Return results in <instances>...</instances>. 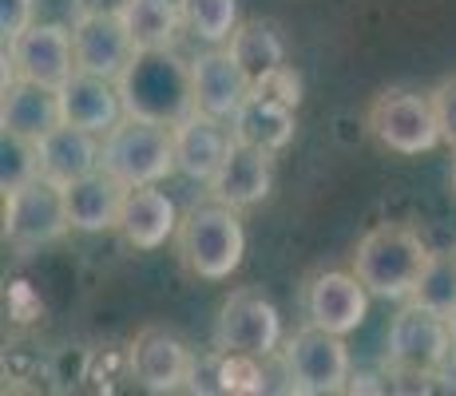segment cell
<instances>
[{"label": "cell", "instance_id": "484cf974", "mask_svg": "<svg viewBox=\"0 0 456 396\" xmlns=\"http://www.w3.org/2000/svg\"><path fill=\"white\" fill-rule=\"evenodd\" d=\"M413 302L444 317L456 313V250H433V258H428L425 274L413 289Z\"/></svg>", "mask_w": 456, "mask_h": 396}, {"label": "cell", "instance_id": "5bb4252c", "mask_svg": "<svg viewBox=\"0 0 456 396\" xmlns=\"http://www.w3.org/2000/svg\"><path fill=\"white\" fill-rule=\"evenodd\" d=\"M76 72H92L103 79H119L135 56V44L124 16H76L72 20Z\"/></svg>", "mask_w": 456, "mask_h": 396}, {"label": "cell", "instance_id": "8992f818", "mask_svg": "<svg viewBox=\"0 0 456 396\" xmlns=\"http://www.w3.org/2000/svg\"><path fill=\"white\" fill-rule=\"evenodd\" d=\"M278 360H282L286 392L330 396V392H346L349 381H354L349 349L341 341V333H330L310 321L294 337H286V345L278 349Z\"/></svg>", "mask_w": 456, "mask_h": 396}, {"label": "cell", "instance_id": "4fadbf2b", "mask_svg": "<svg viewBox=\"0 0 456 396\" xmlns=\"http://www.w3.org/2000/svg\"><path fill=\"white\" fill-rule=\"evenodd\" d=\"M191 87H195V108L226 123L234 119L242 100L254 92L239 60L231 56V48H218V44H210L207 52H199L191 60Z\"/></svg>", "mask_w": 456, "mask_h": 396}, {"label": "cell", "instance_id": "6da1fadb", "mask_svg": "<svg viewBox=\"0 0 456 396\" xmlns=\"http://www.w3.org/2000/svg\"><path fill=\"white\" fill-rule=\"evenodd\" d=\"M119 84L124 116L155 119L175 127L195 111V87H191V60H183L175 48H143L131 56Z\"/></svg>", "mask_w": 456, "mask_h": 396}, {"label": "cell", "instance_id": "f1b7e54d", "mask_svg": "<svg viewBox=\"0 0 456 396\" xmlns=\"http://www.w3.org/2000/svg\"><path fill=\"white\" fill-rule=\"evenodd\" d=\"M428 100H433L436 127H441L444 147H452V151H456V76H444L441 84L428 92Z\"/></svg>", "mask_w": 456, "mask_h": 396}, {"label": "cell", "instance_id": "f546056e", "mask_svg": "<svg viewBox=\"0 0 456 396\" xmlns=\"http://www.w3.org/2000/svg\"><path fill=\"white\" fill-rule=\"evenodd\" d=\"M254 92H266V95H274V100H282V103H290V108H297V103H302V76H297L290 64H282L274 76L262 79Z\"/></svg>", "mask_w": 456, "mask_h": 396}, {"label": "cell", "instance_id": "ba28073f", "mask_svg": "<svg viewBox=\"0 0 456 396\" xmlns=\"http://www.w3.org/2000/svg\"><path fill=\"white\" fill-rule=\"evenodd\" d=\"M210 345L218 353H254V357H270L282 349V317L278 305L270 302L262 289H231L218 305L215 317V333Z\"/></svg>", "mask_w": 456, "mask_h": 396}, {"label": "cell", "instance_id": "603a6c76", "mask_svg": "<svg viewBox=\"0 0 456 396\" xmlns=\"http://www.w3.org/2000/svg\"><path fill=\"white\" fill-rule=\"evenodd\" d=\"M226 48H231V56L247 72L250 87H258L262 79L274 76L286 64V44L278 36V24H270V20H239V28L226 40Z\"/></svg>", "mask_w": 456, "mask_h": 396}, {"label": "cell", "instance_id": "d6986e66", "mask_svg": "<svg viewBox=\"0 0 456 396\" xmlns=\"http://www.w3.org/2000/svg\"><path fill=\"white\" fill-rule=\"evenodd\" d=\"M179 206L167 198V190H159V182L127 187L119 234L135 250H159V246H167V238H175V230H179Z\"/></svg>", "mask_w": 456, "mask_h": 396}, {"label": "cell", "instance_id": "4316f807", "mask_svg": "<svg viewBox=\"0 0 456 396\" xmlns=\"http://www.w3.org/2000/svg\"><path fill=\"white\" fill-rule=\"evenodd\" d=\"M262 360L266 357H254V353H218V392H234V396L262 392L266 389Z\"/></svg>", "mask_w": 456, "mask_h": 396}, {"label": "cell", "instance_id": "30bf717a", "mask_svg": "<svg viewBox=\"0 0 456 396\" xmlns=\"http://www.w3.org/2000/svg\"><path fill=\"white\" fill-rule=\"evenodd\" d=\"M4 68H12V76L20 79H37V84L60 92L76 76L72 28H64V24H28L20 36L4 40Z\"/></svg>", "mask_w": 456, "mask_h": 396}, {"label": "cell", "instance_id": "836d02e7", "mask_svg": "<svg viewBox=\"0 0 456 396\" xmlns=\"http://www.w3.org/2000/svg\"><path fill=\"white\" fill-rule=\"evenodd\" d=\"M452 195H456V158H452Z\"/></svg>", "mask_w": 456, "mask_h": 396}, {"label": "cell", "instance_id": "44dd1931", "mask_svg": "<svg viewBox=\"0 0 456 396\" xmlns=\"http://www.w3.org/2000/svg\"><path fill=\"white\" fill-rule=\"evenodd\" d=\"M0 123H4L8 135L20 139H37L44 131H52L56 123H64L60 111V92L56 87H44L37 79H4V103H0Z\"/></svg>", "mask_w": 456, "mask_h": 396}, {"label": "cell", "instance_id": "e0dca14e", "mask_svg": "<svg viewBox=\"0 0 456 396\" xmlns=\"http://www.w3.org/2000/svg\"><path fill=\"white\" fill-rule=\"evenodd\" d=\"M37 166L56 187H72L76 179L100 171V135L72 123H56L37 139Z\"/></svg>", "mask_w": 456, "mask_h": 396}, {"label": "cell", "instance_id": "cb8c5ba5", "mask_svg": "<svg viewBox=\"0 0 456 396\" xmlns=\"http://www.w3.org/2000/svg\"><path fill=\"white\" fill-rule=\"evenodd\" d=\"M124 24L131 32V44L135 52L143 48H175L183 32V12H179V0H131Z\"/></svg>", "mask_w": 456, "mask_h": 396}, {"label": "cell", "instance_id": "ac0fdd59", "mask_svg": "<svg viewBox=\"0 0 456 396\" xmlns=\"http://www.w3.org/2000/svg\"><path fill=\"white\" fill-rule=\"evenodd\" d=\"M124 198L127 187L100 171L76 179L72 187H64V206H68V222L80 234H103V230H119V214H124Z\"/></svg>", "mask_w": 456, "mask_h": 396}, {"label": "cell", "instance_id": "7a4b0ae2", "mask_svg": "<svg viewBox=\"0 0 456 396\" xmlns=\"http://www.w3.org/2000/svg\"><path fill=\"white\" fill-rule=\"evenodd\" d=\"M428 258H433V250H428V242L420 238L417 226L377 222L373 230H365L357 238L354 274L365 281V289H370L373 297L405 302V297H413Z\"/></svg>", "mask_w": 456, "mask_h": 396}, {"label": "cell", "instance_id": "3957f363", "mask_svg": "<svg viewBox=\"0 0 456 396\" xmlns=\"http://www.w3.org/2000/svg\"><path fill=\"white\" fill-rule=\"evenodd\" d=\"M175 250L187 274L203 281H226L247 254V230H242L239 210L210 195L203 202H191L175 230Z\"/></svg>", "mask_w": 456, "mask_h": 396}, {"label": "cell", "instance_id": "52a82bcc", "mask_svg": "<svg viewBox=\"0 0 456 396\" xmlns=\"http://www.w3.org/2000/svg\"><path fill=\"white\" fill-rule=\"evenodd\" d=\"M365 127L393 155H425L444 143L433 100L428 92H413V87H389L377 95L365 111Z\"/></svg>", "mask_w": 456, "mask_h": 396}, {"label": "cell", "instance_id": "d6a6232c", "mask_svg": "<svg viewBox=\"0 0 456 396\" xmlns=\"http://www.w3.org/2000/svg\"><path fill=\"white\" fill-rule=\"evenodd\" d=\"M449 329H452V353H456V313L449 317Z\"/></svg>", "mask_w": 456, "mask_h": 396}, {"label": "cell", "instance_id": "7c38bea8", "mask_svg": "<svg viewBox=\"0 0 456 396\" xmlns=\"http://www.w3.org/2000/svg\"><path fill=\"white\" fill-rule=\"evenodd\" d=\"M131 373H135V381L147 392H179V389H191L195 353L171 329L147 325L131 341Z\"/></svg>", "mask_w": 456, "mask_h": 396}, {"label": "cell", "instance_id": "83f0119b", "mask_svg": "<svg viewBox=\"0 0 456 396\" xmlns=\"http://www.w3.org/2000/svg\"><path fill=\"white\" fill-rule=\"evenodd\" d=\"M40 166H37V143L32 139H20V135H8L4 131V143H0V187L16 190L24 187L28 179H37Z\"/></svg>", "mask_w": 456, "mask_h": 396}, {"label": "cell", "instance_id": "9a60e30c", "mask_svg": "<svg viewBox=\"0 0 456 396\" xmlns=\"http://www.w3.org/2000/svg\"><path fill=\"white\" fill-rule=\"evenodd\" d=\"M270 190H274V155L262 151V147L239 143V139L231 143L218 174L207 182V195L226 202V206H234V210L258 206Z\"/></svg>", "mask_w": 456, "mask_h": 396}, {"label": "cell", "instance_id": "d4e9b609", "mask_svg": "<svg viewBox=\"0 0 456 396\" xmlns=\"http://www.w3.org/2000/svg\"><path fill=\"white\" fill-rule=\"evenodd\" d=\"M183 28L203 44H226L239 28V0H179Z\"/></svg>", "mask_w": 456, "mask_h": 396}, {"label": "cell", "instance_id": "2e32d148", "mask_svg": "<svg viewBox=\"0 0 456 396\" xmlns=\"http://www.w3.org/2000/svg\"><path fill=\"white\" fill-rule=\"evenodd\" d=\"M171 131H175V166H179V174H187L191 182L215 179L234 143V131H226V119H215L195 108Z\"/></svg>", "mask_w": 456, "mask_h": 396}, {"label": "cell", "instance_id": "7402d4cb", "mask_svg": "<svg viewBox=\"0 0 456 396\" xmlns=\"http://www.w3.org/2000/svg\"><path fill=\"white\" fill-rule=\"evenodd\" d=\"M231 131L239 143H250V147H262V151L278 155L294 143L297 108L274 100V95H266V92H250L247 100H242V108L234 111Z\"/></svg>", "mask_w": 456, "mask_h": 396}, {"label": "cell", "instance_id": "4dcf8cb0", "mask_svg": "<svg viewBox=\"0 0 456 396\" xmlns=\"http://www.w3.org/2000/svg\"><path fill=\"white\" fill-rule=\"evenodd\" d=\"M32 12H37V0H0V32H4V40L20 36L32 20Z\"/></svg>", "mask_w": 456, "mask_h": 396}, {"label": "cell", "instance_id": "277c9868", "mask_svg": "<svg viewBox=\"0 0 456 396\" xmlns=\"http://www.w3.org/2000/svg\"><path fill=\"white\" fill-rule=\"evenodd\" d=\"M100 166L124 187H147L175 174V131L167 123L124 116L100 139Z\"/></svg>", "mask_w": 456, "mask_h": 396}, {"label": "cell", "instance_id": "8fae6325", "mask_svg": "<svg viewBox=\"0 0 456 396\" xmlns=\"http://www.w3.org/2000/svg\"><path fill=\"white\" fill-rule=\"evenodd\" d=\"M370 289L354 270H322L305 281L302 289V310L310 325H322L330 333H354L370 317Z\"/></svg>", "mask_w": 456, "mask_h": 396}, {"label": "cell", "instance_id": "9c48e42d", "mask_svg": "<svg viewBox=\"0 0 456 396\" xmlns=\"http://www.w3.org/2000/svg\"><path fill=\"white\" fill-rule=\"evenodd\" d=\"M68 230H72V222H68L64 187H56L52 179L37 174L24 187L4 195V242L16 246L20 254L40 250Z\"/></svg>", "mask_w": 456, "mask_h": 396}, {"label": "cell", "instance_id": "ffe728a7", "mask_svg": "<svg viewBox=\"0 0 456 396\" xmlns=\"http://www.w3.org/2000/svg\"><path fill=\"white\" fill-rule=\"evenodd\" d=\"M60 111H64V123L84 131H111L119 119H124V100H119V84L116 79H103L92 72H76L60 87Z\"/></svg>", "mask_w": 456, "mask_h": 396}, {"label": "cell", "instance_id": "1f68e13d", "mask_svg": "<svg viewBox=\"0 0 456 396\" xmlns=\"http://www.w3.org/2000/svg\"><path fill=\"white\" fill-rule=\"evenodd\" d=\"M131 0H72L76 16H124Z\"/></svg>", "mask_w": 456, "mask_h": 396}, {"label": "cell", "instance_id": "5b68a950", "mask_svg": "<svg viewBox=\"0 0 456 396\" xmlns=\"http://www.w3.org/2000/svg\"><path fill=\"white\" fill-rule=\"evenodd\" d=\"M385 360H389L393 373L409 376V381H428V376H436L452 360L449 317L409 297L389 321Z\"/></svg>", "mask_w": 456, "mask_h": 396}]
</instances>
